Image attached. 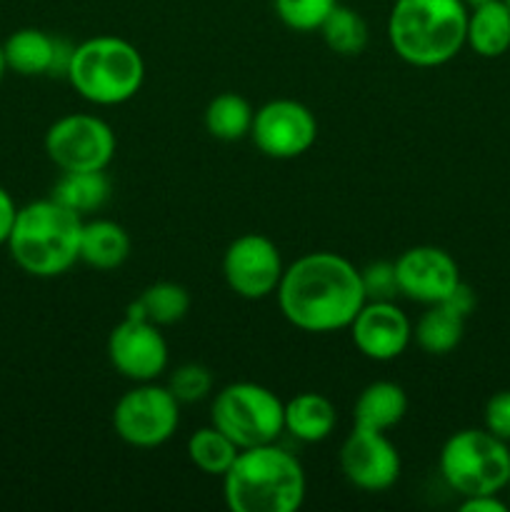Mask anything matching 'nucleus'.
I'll return each instance as SVG.
<instances>
[{
	"instance_id": "6e6552de",
	"label": "nucleus",
	"mask_w": 510,
	"mask_h": 512,
	"mask_svg": "<svg viewBox=\"0 0 510 512\" xmlns=\"http://www.w3.org/2000/svg\"><path fill=\"white\" fill-rule=\"evenodd\" d=\"M180 425V403L168 385L135 383L113 408V430L125 445L153 450L168 443Z\"/></svg>"
},
{
	"instance_id": "ddd939ff",
	"label": "nucleus",
	"mask_w": 510,
	"mask_h": 512,
	"mask_svg": "<svg viewBox=\"0 0 510 512\" xmlns=\"http://www.w3.org/2000/svg\"><path fill=\"white\" fill-rule=\"evenodd\" d=\"M340 470L353 488L363 493H385L400 478V453L388 433L355 428L340 445Z\"/></svg>"
},
{
	"instance_id": "39448f33",
	"label": "nucleus",
	"mask_w": 510,
	"mask_h": 512,
	"mask_svg": "<svg viewBox=\"0 0 510 512\" xmlns=\"http://www.w3.org/2000/svg\"><path fill=\"white\" fill-rule=\"evenodd\" d=\"M65 78L83 100L113 108L140 93L145 83V60L130 40L95 35L75 45Z\"/></svg>"
},
{
	"instance_id": "20e7f679",
	"label": "nucleus",
	"mask_w": 510,
	"mask_h": 512,
	"mask_svg": "<svg viewBox=\"0 0 510 512\" xmlns=\"http://www.w3.org/2000/svg\"><path fill=\"white\" fill-rule=\"evenodd\" d=\"M85 218L43 198L18 208L13 230L5 243L10 258L33 278H60L80 263V233Z\"/></svg>"
},
{
	"instance_id": "f8f14e48",
	"label": "nucleus",
	"mask_w": 510,
	"mask_h": 512,
	"mask_svg": "<svg viewBox=\"0 0 510 512\" xmlns=\"http://www.w3.org/2000/svg\"><path fill=\"white\" fill-rule=\"evenodd\" d=\"M105 350L115 373L130 383H153L170 363L168 340L158 325L128 313L110 330Z\"/></svg>"
},
{
	"instance_id": "0eeeda50",
	"label": "nucleus",
	"mask_w": 510,
	"mask_h": 512,
	"mask_svg": "<svg viewBox=\"0 0 510 512\" xmlns=\"http://www.w3.org/2000/svg\"><path fill=\"white\" fill-rule=\"evenodd\" d=\"M285 403L260 383H230L210 403V423L223 430L240 450L278 443L285 433Z\"/></svg>"
},
{
	"instance_id": "6ab92c4d",
	"label": "nucleus",
	"mask_w": 510,
	"mask_h": 512,
	"mask_svg": "<svg viewBox=\"0 0 510 512\" xmlns=\"http://www.w3.org/2000/svg\"><path fill=\"white\" fill-rule=\"evenodd\" d=\"M133 240L128 230L108 218L85 220L80 233V263L95 270H115L130 258Z\"/></svg>"
},
{
	"instance_id": "a211bd4d",
	"label": "nucleus",
	"mask_w": 510,
	"mask_h": 512,
	"mask_svg": "<svg viewBox=\"0 0 510 512\" xmlns=\"http://www.w3.org/2000/svg\"><path fill=\"white\" fill-rule=\"evenodd\" d=\"M285 433L300 443H323L338 425V408L323 393H298L285 403Z\"/></svg>"
},
{
	"instance_id": "f257e3e1",
	"label": "nucleus",
	"mask_w": 510,
	"mask_h": 512,
	"mask_svg": "<svg viewBox=\"0 0 510 512\" xmlns=\"http://www.w3.org/2000/svg\"><path fill=\"white\" fill-rule=\"evenodd\" d=\"M275 298L293 328L313 335L348 330L365 305L360 270L330 250L305 253L285 265Z\"/></svg>"
},
{
	"instance_id": "72a5a7b5",
	"label": "nucleus",
	"mask_w": 510,
	"mask_h": 512,
	"mask_svg": "<svg viewBox=\"0 0 510 512\" xmlns=\"http://www.w3.org/2000/svg\"><path fill=\"white\" fill-rule=\"evenodd\" d=\"M5 70H8V65H5V50H3V43H0V80L5 78Z\"/></svg>"
},
{
	"instance_id": "a878e982",
	"label": "nucleus",
	"mask_w": 510,
	"mask_h": 512,
	"mask_svg": "<svg viewBox=\"0 0 510 512\" xmlns=\"http://www.w3.org/2000/svg\"><path fill=\"white\" fill-rule=\"evenodd\" d=\"M320 35H323V43L328 45L330 53L343 55V58H355L368 45L370 30L358 10L338 3L333 13L325 18V23L320 25Z\"/></svg>"
},
{
	"instance_id": "bb28decb",
	"label": "nucleus",
	"mask_w": 510,
	"mask_h": 512,
	"mask_svg": "<svg viewBox=\"0 0 510 512\" xmlns=\"http://www.w3.org/2000/svg\"><path fill=\"white\" fill-rule=\"evenodd\" d=\"M338 0H273L275 15L293 33H315L325 23Z\"/></svg>"
},
{
	"instance_id": "e433bc0d",
	"label": "nucleus",
	"mask_w": 510,
	"mask_h": 512,
	"mask_svg": "<svg viewBox=\"0 0 510 512\" xmlns=\"http://www.w3.org/2000/svg\"><path fill=\"white\" fill-rule=\"evenodd\" d=\"M508 488H510V478H508Z\"/></svg>"
},
{
	"instance_id": "393cba45",
	"label": "nucleus",
	"mask_w": 510,
	"mask_h": 512,
	"mask_svg": "<svg viewBox=\"0 0 510 512\" xmlns=\"http://www.w3.org/2000/svg\"><path fill=\"white\" fill-rule=\"evenodd\" d=\"M185 450H188L190 463H193L200 473L213 475V478H223L240 453L238 445H235L223 430L215 428L213 423L195 430L188 438Z\"/></svg>"
},
{
	"instance_id": "9d476101",
	"label": "nucleus",
	"mask_w": 510,
	"mask_h": 512,
	"mask_svg": "<svg viewBox=\"0 0 510 512\" xmlns=\"http://www.w3.org/2000/svg\"><path fill=\"white\" fill-rule=\"evenodd\" d=\"M250 140L265 158H300L318 140V120H315L313 110L300 103V100H268V103L255 110Z\"/></svg>"
},
{
	"instance_id": "5701e85b",
	"label": "nucleus",
	"mask_w": 510,
	"mask_h": 512,
	"mask_svg": "<svg viewBox=\"0 0 510 512\" xmlns=\"http://www.w3.org/2000/svg\"><path fill=\"white\" fill-rule=\"evenodd\" d=\"M190 310V293L180 283L173 280H160L148 285L133 303L128 305V315L143 318L158 328L180 323Z\"/></svg>"
},
{
	"instance_id": "c9c22d12",
	"label": "nucleus",
	"mask_w": 510,
	"mask_h": 512,
	"mask_svg": "<svg viewBox=\"0 0 510 512\" xmlns=\"http://www.w3.org/2000/svg\"><path fill=\"white\" fill-rule=\"evenodd\" d=\"M503 5H505V8H508V10H510V0H503Z\"/></svg>"
},
{
	"instance_id": "b1692460",
	"label": "nucleus",
	"mask_w": 510,
	"mask_h": 512,
	"mask_svg": "<svg viewBox=\"0 0 510 512\" xmlns=\"http://www.w3.org/2000/svg\"><path fill=\"white\" fill-rule=\"evenodd\" d=\"M255 110L240 93H220L208 103L203 113L205 130L210 138L223 140V143H235V140L250 138Z\"/></svg>"
},
{
	"instance_id": "423d86ee",
	"label": "nucleus",
	"mask_w": 510,
	"mask_h": 512,
	"mask_svg": "<svg viewBox=\"0 0 510 512\" xmlns=\"http://www.w3.org/2000/svg\"><path fill=\"white\" fill-rule=\"evenodd\" d=\"M438 470L460 498L498 495L508 488L510 448L485 428L458 430L440 448Z\"/></svg>"
},
{
	"instance_id": "7c9ffc66",
	"label": "nucleus",
	"mask_w": 510,
	"mask_h": 512,
	"mask_svg": "<svg viewBox=\"0 0 510 512\" xmlns=\"http://www.w3.org/2000/svg\"><path fill=\"white\" fill-rule=\"evenodd\" d=\"M443 303L450 305V308H453L455 313L463 315V318H470V313H473L475 305H478V298H475L473 288H470L468 283H463V280H460L458 288H455L453 293H450L448 298L443 300Z\"/></svg>"
},
{
	"instance_id": "9b49d317",
	"label": "nucleus",
	"mask_w": 510,
	"mask_h": 512,
	"mask_svg": "<svg viewBox=\"0 0 510 512\" xmlns=\"http://www.w3.org/2000/svg\"><path fill=\"white\" fill-rule=\"evenodd\" d=\"M283 270L278 245L263 233L238 235L223 253L225 285L243 300H265L275 295Z\"/></svg>"
},
{
	"instance_id": "1a4fd4ad",
	"label": "nucleus",
	"mask_w": 510,
	"mask_h": 512,
	"mask_svg": "<svg viewBox=\"0 0 510 512\" xmlns=\"http://www.w3.org/2000/svg\"><path fill=\"white\" fill-rule=\"evenodd\" d=\"M43 148L60 173H80V170H108L118 140L113 128L98 115L68 113L45 130Z\"/></svg>"
},
{
	"instance_id": "f3484780",
	"label": "nucleus",
	"mask_w": 510,
	"mask_h": 512,
	"mask_svg": "<svg viewBox=\"0 0 510 512\" xmlns=\"http://www.w3.org/2000/svg\"><path fill=\"white\" fill-rule=\"evenodd\" d=\"M408 393L393 380H375L365 385L353 405V425L388 433L408 415Z\"/></svg>"
},
{
	"instance_id": "dca6fc26",
	"label": "nucleus",
	"mask_w": 510,
	"mask_h": 512,
	"mask_svg": "<svg viewBox=\"0 0 510 512\" xmlns=\"http://www.w3.org/2000/svg\"><path fill=\"white\" fill-rule=\"evenodd\" d=\"M75 45L68 40L55 38L40 28H20L5 38V65L15 75L23 78H40V75H60L65 78Z\"/></svg>"
},
{
	"instance_id": "7ed1b4c3",
	"label": "nucleus",
	"mask_w": 510,
	"mask_h": 512,
	"mask_svg": "<svg viewBox=\"0 0 510 512\" xmlns=\"http://www.w3.org/2000/svg\"><path fill=\"white\" fill-rule=\"evenodd\" d=\"M468 5L463 0H393L388 43L413 68H440L465 48Z\"/></svg>"
},
{
	"instance_id": "f704fd0d",
	"label": "nucleus",
	"mask_w": 510,
	"mask_h": 512,
	"mask_svg": "<svg viewBox=\"0 0 510 512\" xmlns=\"http://www.w3.org/2000/svg\"><path fill=\"white\" fill-rule=\"evenodd\" d=\"M465 5H468V8H473V5H480V3H485V0H463Z\"/></svg>"
},
{
	"instance_id": "cd10ccee",
	"label": "nucleus",
	"mask_w": 510,
	"mask_h": 512,
	"mask_svg": "<svg viewBox=\"0 0 510 512\" xmlns=\"http://www.w3.org/2000/svg\"><path fill=\"white\" fill-rule=\"evenodd\" d=\"M215 378L210 373V368L200 363H185L170 373L168 378V390L175 395L180 405L200 403V400L208 398L213 393Z\"/></svg>"
},
{
	"instance_id": "f03ea898",
	"label": "nucleus",
	"mask_w": 510,
	"mask_h": 512,
	"mask_svg": "<svg viewBox=\"0 0 510 512\" xmlns=\"http://www.w3.org/2000/svg\"><path fill=\"white\" fill-rule=\"evenodd\" d=\"M220 480L230 512H295L308 493L300 460L275 443L240 450Z\"/></svg>"
},
{
	"instance_id": "c756f323",
	"label": "nucleus",
	"mask_w": 510,
	"mask_h": 512,
	"mask_svg": "<svg viewBox=\"0 0 510 512\" xmlns=\"http://www.w3.org/2000/svg\"><path fill=\"white\" fill-rule=\"evenodd\" d=\"M483 423L485 430H490L495 438L510 443V390L490 395L483 410Z\"/></svg>"
},
{
	"instance_id": "4be33fe9",
	"label": "nucleus",
	"mask_w": 510,
	"mask_h": 512,
	"mask_svg": "<svg viewBox=\"0 0 510 512\" xmlns=\"http://www.w3.org/2000/svg\"><path fill=\"white\" fill-rule=\"evenodd\" d=\"M50 198L78 213L80 218H85V215L98 213V210L105 208V203L110 200V180L105 170L60 173Z\"/></svg>"
},
{
	"instance_id": "4468645a",
	"label": "nucleus",
	"mask_w": 510,
	"mask_h": 512,
	"mask_svg": "<svg viewBox=\"0 0 510 512\" xmlns=\"http://www.w3.org/2000/svg\"><path fill=\"white\" fill-rule=\"evenodd\" d=\"M393 263L400 295L420 305L443 303L463 280L453 255L438 245H415Z\"/></svg>"
},
{
	"instance_id": "2f4dec72",
	"label": "nucleus",
	"mask_w": 510,
	"mask_h": 512,
	"mask_svg": "<svg viewBox=\"0 0 510 512\" xmlns=\"http://www.w3.org/2000/svg\"><path fill=\"white\" fill-rule=\"evenodd\" d=\"M15 215H18V205H15L13 195L0 185V248L8 243L10 230H13Z\"/></svg>"
},
{
	"instance_id": "412c9836",
	"label": "nucleus",
	"mask_w": 510,
	"mask_h": 512,
	"mask_svg": "<svg viewBox=\"0 0 510 512\" xmlns=\"http://www.w3.org/2000/svg\"><path fill=\"white\" fill-rule=\"evenodd\" d=\"M465 320L450 305H425V313L413 325V340L428 355H448L460 345L465 335Z\"/></svg>"
},
{
	"instance_id": "473e14b6",
	"label": "nucleus",
	"mask_w": 510,
	"mask_h": 512,
	"mask_svg": "<svg viewBox=\"0 0 510 512\" xmlns=\"http://www.w3.org/2000/svg\"><path fill=\"white\" fill-rule=\"evenodd\" d=\"M503 500L498 495H473L460 500V512H505Z\"/></svg>"
},
{
	"instance_id": "c85d7f7f",
	"label": "nucleus",
	"mask_w": 510,
	"mask_h": 512,
	"mask_svg": "<svg viewBox=\"0 0 510 512\" xmlns=\"http://www.w3.org/2000/svg\"><path fill=\"white\" fill-rule=\"evenodd\" d=\"M360 283H363L365 300H395L400 295L395 263L390 260H375L360 270Z\"/></svg>"
},
{
	"instance_id": "aec40b11",
	"label": "nucleus",
	"mask_w": 510,
	"mask_h": 512,
	"mask_svg": "<svg viewBox=\"0 0 510 512\" xmlns=\"http://www.w3.org/2000/svg\"><path fill=\"white\" fill-rule=\"evenodd\" d=\"M465 45L480 58H500L510 50V10L503 0H485L468 10Z\"/></svg>"
},
{
	"instance_id": "2eb2a0df",
	"label": "nucleus",
	"mask_w": 510,
	"mask_h": 512,
	"mask_svg": "<svg viewBox=\"0 0 510 512\" xmlns=\"http://www.w3.org/2000/svg\"><path fill=\"white\" fill-rule=\"evenodd\" d=\"M348 330L358 353L373 363H390L413 343V323L395 300H365Z\"/></svg>"
}]
</instances>
